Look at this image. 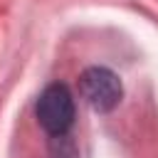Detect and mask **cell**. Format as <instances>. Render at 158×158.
I'll list each match as a JSON object with an SVG mask.
<instances>
[{
    "mask_svg": "<svg viewBox=\"0 0 158 158\" xmlns=\"http://www.w3.org/2000/svg\"><path fill=\"white\" fill-rule=\"evenodd\" d=\"M52 158H79L74 141L64 136H52Z\"/></svg>",
    "mask_w": 158,
    "mask_h": 158,
    "instance_id": "3957f363",
    "label": "cell"
},
{
    "mask_svg": "<svg viewBox=\"0 0 158 158\" xmlns=\"http://www.w3.org/2000/svg\"><path fill=\"white\" fill-rule=\"evenodd\" d=\"M79 91H81L84 101L99 114L114 111L118 106L121 96H123L121 79L109 67H89V69H84L81 77H79Z\"/></svg>",
    "mask_w": 158,
    "mask_h": 158,
    "instance_id": "7a4b0ae2",
    "label": "cell"
},
{
    "mask_svg": "<svg viewBox=\"0 0 158 158\" xmlns=\"http://www.w3.org/2000/svg\"><path fill=\"white\" fill-rule=\"evenodd\" d=\"M37 121L49 136H64L69 133L74 123V96L67 84H49L37 99Z\"/></svg>",
    "mask_w": 158,
    "mask_h": 158,
    "instance_id": "6da1fadb",
    "label": "cell"
}]
</instances>
